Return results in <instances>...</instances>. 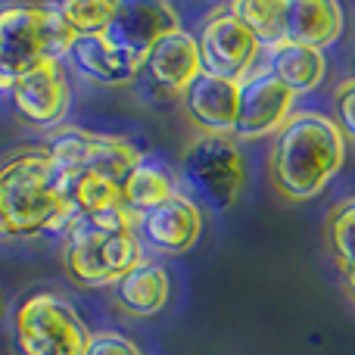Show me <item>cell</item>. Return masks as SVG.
<instances>
[{
  "label": "cell",
  "instance_id": "7",
  "mask_svg": "<svg viewBox=\"0 0 355 355\" xmlns=\"http://www.w3.org/2000/svg\"><path fill=\"white\" fill-rule=\"evenodd\" d=\"M293 103L296 94L268 69H259L256 75L240 81L234 141H262L268 135H277L293 119Z\"/></svg>",
  "mask_w": 355,
  "mask_h": 355
},
{
  "label": "cell",
  "instance_id": "4",
  "mask_svg": "<svg viewBox=\"0 0 355 355\" xmlns=\"http://www.w3.org/2000/svg\"><path fill=\"white\" fill-rule=\"evenodd\" d=\"M19 355H85L91 331L69 300L53 290H35L12 312Z\"/></svg>",
  "mask_w": 355,
  "mask_h": 355
},
{
  "label": "cell",
  "instance_id": "17",
  "mask_svg": "<svg viewBox=\"0 0 355 355\" xmlns=\"http://www.w3.org/2000/svg\"><path fill=\"white\" fill-rule=\"evenodd\" d=\"M265 69L300 97V94L315 91V87L324 81L327 60H324L321 50L302 47V44H293V41H284L281 47H275V50L265 53Z\"/></svg>",
  "mask_w": 355,
  "mask_h": 355
},
{
  "label": "cell",
  "instance_id": "31",
  "mask_svg": "<svg viewBox=\"0 0 355 355\" xmlns=\"http://www.w3.org/2000/svg\"><path fill=\"white\" fill-rule=\"evenodd\" d=\"M352 66H355V60H352ZM352 78H355V75H352Z\"/></svg>",
  "mask_w": 355,
  "mask_h": 355
},
{
  "label": "cell",
  "instance_id": "19",
  "mask_svg": "<svg viewBox=\"0 0 355 355\" xmlns=\"http://www.w3.org/2000/svg\"><path fill=\"white\" fill-rule=\"evenodd\" d=\"M227 12L256 35L265 53L287 41V0H234Z\"/></svg>",
  "mask_w": 355,
  "mask_h": 355
},
{
  "label": "cell",
  "instance_id": "23",
  "mask_svg": "<svg viewBox=\"0 0 355 355\" xmlns=\"http://www.w3.org/2000/svg\"><path fill=\"white\" fill-rule=\"evenodd\" d=\"M327 243L343 271L355 268V196L337 202L327 215Z\"/></svg>",
  "mask_w": 355,
  "mask_h": 355
},
{
  "label": "cell",
  "instance_id": "21",
  "mask_svg": "<svg viewBox=\"0 0 355 355\" xmlns=\"http://www.w3.org/2000/svg\"><path fill=\"white\" fill-rule=\"evenodd\" d=\"M44 153L53 162V168L60 175H66L69 181L78 178L87 166V153H91V135L78 128H60L47 137Z\"/></svg>",
  "mask_w": 355,
  "mask_h": 355
},
{
  "label": "cell",
  "instance_id": "22",
  "mask_svg": "<svg viewBox=\"0 0 355 355\" xmlns=\"http://www.w3.org/2000/svg\"><path fill=\"white\" fill-rule=\"evenodd\" d=\"M53 6L72 25V31L78 37L106 35L112 16H116V3L112 0H62V3H53Z\"/></svg>",
  "mask_w": 355,
  "mask_h": 355
},
{
  "label": "cell",
  "instance_id": "14",
  "mask_svg": "<svg viewBox=\"0 0 355 355\" xmlns=\"http://www.w3.org/2000/svg\"><path fill=\"white\" fill-rule=\"evenodd\" d=\"M41 62H47L41 47V6L0 10V66L22 78Z\"/></svg>",
  "mask_w": 355,
  "mask_h": 355
},
{
  "label": "cell",
  "instance_id": "2",
  "mask_svg": "<svg viewBox=\"0 0 355 355\" xmlns=\"http://www.w3.org/2000/svg\"><path fill=\"white\" fill-rule=\"evenodd\" d=\"M69 178L53 168L44 147H28L0 162V209L12 237L66 234L75 212L69 202Z\"/></svg>",
  "mask_w": 355,
  "mask_h": 355
},
{
  "label": "cell",
  "instance_id": "26",
  "mask_svg": "<svg viewBox=\"0 0 355 355\" xmlns=\"http://www.w3.org/2000/svg\"><path fill=\"white\" fill-rule=\"evenodd\" d=\"M85 355H144V352L137 349L135 340L103 331V334H91V343H87Z\"/></svg>",
  "mask_w": 355,
  "mask_h": 355
},
{
  "label": "cell",
  "instance_id": "20",
  "mask_svg": "<svg viewBox=\"0 0 355 355\" xmlns=\"http://www.w3.org/2000/svg\"><path fill=\"white\" fill-rule=\"evenodd\" d=\"M144 159V150L122 137L91 135V153H87L85 172L103 175L116 184H125V178L135 172V166Z\"/></svg>",
  "mask_w": 355,
  "mask_h": 355
},
{
  "label": "cell",
  "instance_id": "11",
  "mask_svg": "<svg viewBox=\"0 0 355 355\" xmlns=\"http://www.w3.org/2000/svg\"><path fill=\"white\" fill-rule=\"evenodd\" d=\"M237 103H240V85L215 75H196L190 87L181 94V106L193 125H200L202 135L234 137L237 125Z\"/></svg>",
  "mask_w": 355,
  "mask_h": 355
},
{
  "label": "cell",
  "instance_id": "3",
  "mask_svg": "<svg viewBox=\"0 0 355 355\" xmlns=\"http://www.w3.org/2000/svg\"><path fill=\"white\" fill-rule=\"evenodd\" d=\"M62 262L85 287H116L135 265L144 262V243L137 231H106L72 218L62 234Z\"/></svg>",
  "mask_w": 355,
  "mask_h": 355
},
{
  "label": "cell",
  "instance_id": "18",
  "mask_svg": "<svg viewBox=\"0 0 355 355\" xmlns=\"http://www.w3.org/2000/svg\"><path fill=\"white\" fill-rule=\"evenodd\" d=\"M175 193H178V187H175L172 168L162 166L159 159H150V156H144L135 166V172L125 178V184H122L125 209H128L135 218L153 212L156 206L168 202Z\"/></svg>",
  "mask_w": 355,
  "mask_h": 355
},
{
  "label": "cell",
  "instance_id": "6",
  "mask_svg": "<svg viewBox=\"0 0 355 355\" xmlns=\"http://www.w3.org/2000/svg\"><path fill=\"white\" fill-rule=\"evenodd\" d=\"M196 44H200L202 72L215 75V78L237 81V85L259 72V60L265 53L256 35L227 10L215 12L200 25Z\"/></svg>",
  "mask_w": 355,
  "mask_h": 355
},
{
  "label": "cell",
  "instance_id": "25",
  "mask_svg": "<svg viewBox=\"0 0 355 355\" xmlns=\"http://www.w3.org/2000/svg\"><path fill=\"white\" fill-rule=\"evenodd\" d=\"M334 110H337V125L343 137L355 141V78L343 81L334 94Z\"/></svg>",
  "mask_w": 355,
  "mask_h": 355
},
{
  "label": "cell",
  "instance_id": "5",
  "mask_svg": "<svg viewBox=\"0 0 355 355\" xmlns=\"http://www.w3.org/2000/svg\"><path fill=\"white\" fill-rule=\"evenodd\" d=\"M181 178L196 200L225 212L240 200L246 184V162L234 137L200 135L181 159Z\"/></svg>",
  "mask_w": 355,
  "mask_h": 355
},
{
  "label": "cell",
  "instance_id": "27",
  "mask_svg": "<svg viewBox=\"0 0 355 355\" xmlns=\"http://www.w3.org/2000/svg\"><path fill=\"white\" fill-rule=\"evenodd\" d=\"M137 97L147 100L150 106H175V103H181V94L168 91V87H162V85H156V81L144 78V75H137Z\"/></svg>",
  "mask_w": 355,
  "mask_h": 355
},
{
  "label": "cell",
  "instance_id": "13",
  "mask_svg": "<svg viewBox=\"0 0 355 355\" xmlns=\"http://www.w3.org/2000/svg\"><path fill=\"white\" fill-rule=\"evenodd\" d=\"M66 62L87 81L97 85H131L137 81L144 62L119 50L106 35H91V37H75L72 50H69Z\"/></svg>",
  "mask_w": 355,
  "mask_h": 355
},
{
  "label": "cell",
  "instance_id": "8",
  "mask_svg": "<svg viewBox=\"0 0 355 355\" xmlns=\"http://www.w3.org/2000/svg\"><path fill=\"white\" fill-rule=\"evenodd\" d=\"M181 28L175 6L159 3V0H122L116 3V16H112L106 37L125 50L135 60H147L153 44H159L166 35Z\"/></svg>",
  "mask_w": 355,
  "mask_h": 355
},
{
  "label": "cell",
  "instance_id": "12",
  "mask_svg": "<svg viewBox=\"0 0 355 355\" xmlns=\"http://www.w3.org/2000/svg\"><path fill=\"white\" fill-rule=\"evenodd\" d=\"M141 75L156 81V85L168 87V91H175V94H184L190 87V81H193L196 75H202L196 35H190L187 28H178L172 35L162 37L159 44H153V50H150L147 60H144Z\"/></svg>",
  "mask_w": 355,
  "mask_h": 355
},
{
  "label": "cell",
  "instance_id": "29",
  "mask_svg": "<svg viewBox=\"0 0 355 355\" xmlns=\"http://www.w3.org/2000/svg\"><path fill=\"white\" fill-rule=\"evenodd\" d=\"M0 240H16L12 237V231H10V221H6L3 209H0Z\"/></svg>",
  "mask_w": 355,
  "mask_h": 355
},
{
  "label": "cell",
  "instance_id": "9",
  "mask_svg": "<svg viewBox=\"0 0 355 355\" xmlns=\"http://www.w3.org/2000/svg\"><path fill=\"white\" fill-rule=\"evenodd\" d=\"M137 237L147 250H156L162 256H178L196 246L202 234V209L193 196L178 193L168 202L156 206L153 212L141 215L135 225Z\"/></svg>",
  "mask_w": 355,
  "mask_h": 355
},
{
  "label": "cell",
  "instance_id": "30",
  "mask_svg": "<svg viewBox=\"0 0 355 355\" xmlns=\"http://www.w3.org/2000/svg\"><path fill=\"white\" fill-rule=\"evenodd\" d=\"M6 315H10V300H6L3 287H0V324H3V321H6Z\"/></svg>",
  "mask_w": 355,
  "mask_h": 355
},
{
  "label": "cell",
  "instance_id": "1",
  "mask_svg": "<svg viewBox=\"0 0 355 355\" xmlns=\"http://www.w3.org/2000/svg\"><path fill=\"white\" fill-rule=\"evenodd\" d=\"M346 162V137L324 112H293L275 135L268 175L287 200H315Z\"/></svg>",
  "mask_w": 355,
  "mask_h": 355
},
{
  "label": "cell",
  "instance_id": "10",
  "mask_svg": "<svg viewBox=\"0 0 355 355\" xmlns=\"http://www.w3.org/2000/svg\"><path fill=\"white\" fill-rule=\"evenodd\" d=\"M16 116L35 128H53L66 119L72 106V87L62 75V62H41L25 72L10 94Z\"/></svg>",
  "mask_w": 355,
  "mask_h": 355
},
{
  "label": "cell",
  "instance_id": "24",
  "mask_svg": "<svg viewBox=\"0 0 355 355\" xmlns=\"http://www.w3.org/2000/svg\"><path fill=\"white\" fill-rule=\"evenodd\" d=\"M75 37H78V35H75L72 25L60 16V10H56L53 3L41 6V47H44V60H47V62H62L69 56V50H72Z\"/></svg>",
  "mask_w": 355,
  "mask_h": 355
},
{
  "label": "cell",
  "instance_id": "28",
  "mask_svg": "<svg viewBox=\"0 0 355 355\" xmlns=\"http://www.w3.org/2000/svg\"><path fill=\"white\" fill-rule=\"evenodd\" d=\"M343 284H346V293H349V300L355 302V268L352 271H343Z\"/></svg>",
  "mask_w": 355,
  "mask_h": 355
},
{
  "label": "cell",
  "instance_id": "15",
  "mask_svg": "<svg viewBox=\"0 0 355 355\" xmlns=\"http://www.w3.org/2000/svg\"><path fill=\"white\" fill-rule=\"evenodd\" d=\"M346 12L334 0H287V41L324 53L343 37Z\"/></svg>",
  "mask_w": 355,
  "mask_h": 355
},
{
  "label": "cell",
  "instance_id": "16",
  "mask_svg": "<svg viewBox=\"0 0 355 355\" xmlns=\"http://www.w3.org/2000/svg\"><path fill=\"white\" fill-rule=\"evenodd\" d=\"M172 296V277L159 262H147L128 271L122 281L116 284V306L122 312L135 315V318H153L168 306Z\"/></svg>",
  "mask_w": 355,
  "mask_h": 355
}]
</instances>
